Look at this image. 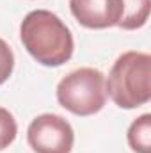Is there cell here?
<instances>
[{"label":"cell","instance_id":"3","mask_svg":"<svg viewBox=\"0 0 151 153\" xmlns=\"http://www.w3.org/2000/svg\"><path fill=\"white\" fill-rule=\"evenodd\" d=\"M57 102L76 116H93L105 107V75L94 68H78L57 85Z\"/></svg>","mask_w":151,"mask_h":153},{"label":"cell","instance_id":"8","mask_svg":"<svg viewBox=\"0 0 151 153\" xmlns=\"http://www.w3.org/2000/svg\"><path fill=\"white\" fill-rule=\"evenodd\" d=\"M18 134V125L14 121V116L7 109L0 107V150H5L13 144Z\"/></svg>","mask_w":151,"mask_h":153},{"label":"cell","instance_id":"2","mask_svg":"<svg viewBox=\"0 0 151 153\" xmlns=\"http://www.w3.org/2000/svg\"><path fill=\"white\" fill-rule=\"evenodd\" d=\"M105 93L121 109H137L151 100V55L144 52H124L117 57Z\"/></svg>","mask_w":151,"mask_h":153},{"label":"cell","instance_id":"1","mask_svg":"<svg viewBox=\"0 0 151 153\" xmlns=\"http://www.w3.org/2000/svg\"><path fill=\"white\" fill-rule=\"evenodd\" d=\"M20 39L25 50L43 66L57 68L73 55V36L66 23L46 9L30 11L20 27Z\"/></svg>","mask_w":151,"mask_h":153},{"label":"cell","instance_id":"5","mask_svg":"<svg viewBox=\"0 0 151 153\" xmlns=\"http://www.w3.org/2000/svg\"><path fill=\"white\" fill-rule=\"evenodd\" d=\"M75 20L87 29L115 27L123 16L121 0H70Z\"/></svg>","mask_w":151,"mask_h":153},{"label":"cell","instance_id":"6","mask_svg":"<svg viewBox=\"0 0 151 153\" xmlns=\"http://www.w3.org/2000/svg\"><path fill=\"white\" fill-rule=\"evenodd\" d=\"M123 2V16L117 27L124 30H135L146 25L150 18L151 0H121Z\"/></svg>","mask_w":151,"mask_h":153},{"label":"cell","instance_id":"4","mask_svg":"<svg viewBox=\"0 0 151 153\" xmlns=\"http://www.w3.org/2000/svg\"><path fill=\"white\" fill-rule=\"evenodd\" d=\"M27 141L36 153H70L75 132L59 114H41L29 125Z\"/></svg>","mask_w":151,"mask_h":153},{"label":"cell","instance_id":"7","mask_svg":"<svg viewBox=\"0 0 151 153\" xmlns=\"http://www.w3.org/2000/svg\"><path fill=\"white\" fill-rule=\"evenodd\" d=\"M128 144L135 153H151V114H142L130 125Z\"/></svg>","mask_w":151,"mask_h":153},{"label":"cell","instance_id":"9","mask_svg":"<svg viewBox=\"0 0 151 153\" xmlns=\"http://www.w3.org/2000/svg\"><path fill=\"white\" fill-rule=\"evenodd\" d=\"M14 68V53L11 50V46L0 39V85L11 76Z\"/></svg>","mask_w":151,"mask_h":153}]
</instances>
